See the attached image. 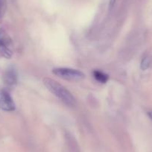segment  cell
<instances>
[{
	"label": "cell",
	"mask_w": 152,
	"mask_h": 152,
	"mask_svg": "<svg viewBox=\"0 0 152 152\" xmlns=\"http://www.w3.org/2000/svg\"><path fill=\"white\" fill-rule=\"evenodd\" d=\"M15 103L9 92L6 89L0 90V108L5 111L11 112L15 110Z\"/></svg>",
	"instance_id": "cell-4"
},
{
	"label": "cell",
	"mask_w": 152,
	"mask_h": 152,
	"mask_svg": "<svg viewBox=\"0 0 152 152\" xmlns=\"http://www.w3.org/2000/svg\"><path fill=\"white\" fill-rule=\"evenodd\" d=\"M152 63L151 58L149 56H146L141 61V65H140V67L142 70H146L151 66Z\"/></svg>",
	"instance_id": "cell-7"
},
{
	"label": "cell",
	"mask_w": 152,
	"mask_h": 152,
	"mask_svg": "<svg viewBox=\"0 0 152 152\" xmlns=\"http://www.w3.org/2000/svg\"><path fill=\"white\" fill-rule=\"evenodd\" d=\"M43 84L52 94L55 95L67 106L73 107L75 105L76 100L73 95L62 84L49 78H45L43 79Z\"/></svg>",
	"instance_id": "cell-1"
},
{
	"label": "cell",
	"mask_w": 152,
	"mask_h": 152,
	"mask_svg": "<svg viewBox=\"0 0 152 152\" xmlns=\"http://www.w3.org/2000/svg\"><path fill=\"white\" fill-rule=\"evenodd\" d=\"M0 54L7 59L13 55V43L6 31L0 28Z\"/></svg>",
	"instance_id": "cell-3"
},
{
	"label": "cell",
	"mask_w": 152,
	"mask_h": 152,
	"mask_svg": "<svg viewBox=\"0 0 152 152\" xmlns=\"http://www.w3.org/2000/svg\"><path fill=\"white\" fill-rule=\"evenodd\" d=\"M116 0H110V3H109V7H110V9L113 8L114 5L116 3Z\"/></svg>",
	"instance_id": "cell-9"
},
{
	"label": "cell",
	"mask_w": 152,
	"mask_h": 152,
	"mask_svg": "<svg viewBox=\"0 0 152 152\" xmlns=\"http://www.w3.org/2000/svg\"><path fill=\"white\" fill-rule=\"evenodd\" d=\"M2 80L6 88L14 89L17 86L18 81V76L15 69L12 66L7 69L2 76Z\"/></svg>",
	"instance_id": "cell-5"
},
{
	"label": "cell",
	"mask_w": 152,
	"mask_h": 152,
	"mask_svg": "<svg viewBox=\"0 0 152 152\" xmlns=\"http://www.w3.org/2000/svg\"><path fill=\"white\" fill-rule=\"evenodd\" d=\"M93 75L98 82L102 83V84H105L107 82L108 79H109V75L101 70H93Z\"/></svg>",
	"instance_id": "cell-6"
},
{
	"label": "cell",
	"mask_w": 152,
	"mask_h": 152,
	"mask_svg": "<svg viewBox=\"0 0 152 152\" xmlns=\"http://www.w3.org/2000/svg\"><path fill=\"white\" fill-rule=\"evenodd\" d=\"M6 10V2L5 0H0V18L3 17Z\"/></svg>",
	"instance_id": "cell-8"
},
{
	"label": "cell",
	"mask_w": 152,
	"mask_h": 152,
	"mask_svg": "<svg viewBox=\"0 0 152 152\" xmlns=\"http://www.w3.org/2000/svg\"><path fill=\"white\" fill-rule=\"evenodd\" d=\"M149 116H150V117L151 118V119H152V112L149 113Z\"/></svg>",
	"instance_id": "cell-10"
},
{
	"label": "cell",
	"mask_w": 152,
	"mask_h": 152,
	"mask_svg": "<svg viewBox=\"0 0 152 152\" xmlns=\"http://www.w3.org/2000/svg\"><path fill=\"white\" fill-rule=\"evenodd\" d=\"M54 74L59 78L68 81H80L84 79L85 75L80 70L66 67H59L52 70Z\"/></svg>",
	"instance_id": "cell-2"
}]
</instances>
